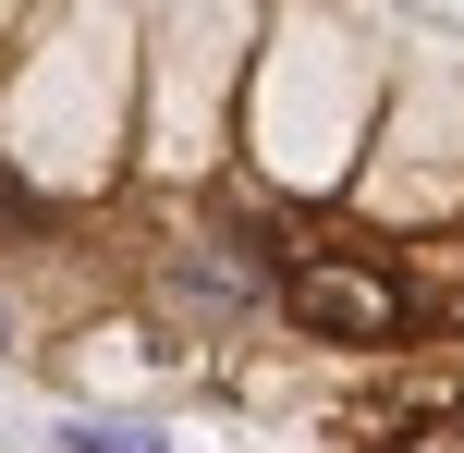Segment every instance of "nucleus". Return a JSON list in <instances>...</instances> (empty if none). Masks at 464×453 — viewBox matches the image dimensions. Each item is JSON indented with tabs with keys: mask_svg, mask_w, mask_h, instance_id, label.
Returning <instances> with one entry per match:
<instances>
[{
	"mask_svg": "<svg viewBox=\"0 0 464 453\" xmlns=\"http://www.w3.org/2000/svg\"><path fill=\"white\" fill-rule=\"evenodd\" d=\"M281 331L330 343V356H392V343L428 331V294H416V270H403V245L305 233L294 270H281Z\"/></svg>",
	"mask_w": 464,
	"mask_h": 453,
	"instance_id": "1",
	"label": "nucleus"
},
{
	"mask_svg": "<svg viewBox=\"0 0 464 453\" xmlns=\"http://www.w3.org/2000/svg\"><path fill=\"white\" fill-rule=\"evenodd\" d=\"M49 453H171V417H147V405H62L49 417Z\"/></svg>",
	"mask_w": 464,
	"mask_h": 453,
	"instance_id": "2",
	"label": "nucleus"
},
{
	"mask_svg": "<svg viewBox=\"0 0 464 453\" xmlns=\"http://www.w3.org/2000/svg\"><path fill=\"white\" fill-rule=\"evenodd\" d=\"M13 356H24V319H13V307H0V368H13Z\"/></svg>",
	"mask_w": 464,
	"mask_h": 453,
	"instance_id": "3",
	"label": "nucleus"
}]
</instances>
